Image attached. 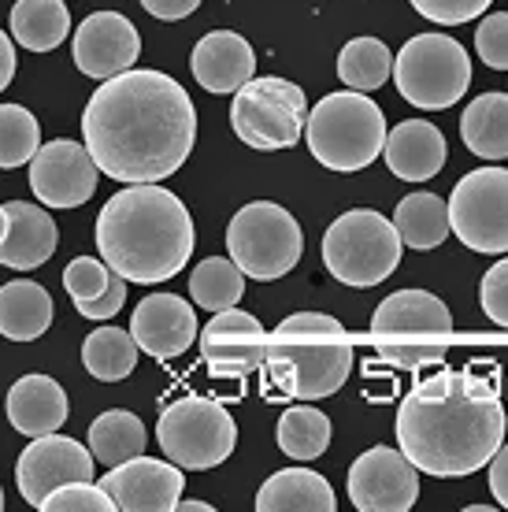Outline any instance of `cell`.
Returning a JSON list of instances; mask_svg holds the SVG:
<instances>
[{
  "label": "cell",
  "instance_id": "cell-1",
  "mask_svg": "<svg viewBox=\"0 0 508 512\" xmlns=\"http://www.w3.org/2000/svg\"><path fill=\"white\" fill-rule=\"evenodd\" d=\"M82 141L101 175L115 182H164L190 160L197 108L164 71H123L104 78L82 112Z\"/></svg>",
  "mask_w": 508,
  "mask_h": 512
},
{
  "label": "cell",
  "instance_id": "cell-2",
  "mask_svg": "<svg viewBox=\"0 0 508 512\" xmlns=\"http://www.w3.org/2000/svg\"><path fill=\"white\" fill-rule=\"evenodd\" d=\"M505 446V401L494 364L416 375L397 409V449L434 479H464Z\"/></svg>",
  "mask_w": 508,
  "mask_h": 512
},
{
  "label": "cell",
  "instance_id": "cell-3",
  "mask_svg": "<svg viewBox=\"0 0 508 512\" xmlns=\"http://www.w3.org/2000/svg\"><path fill=\"white\" fill-rule=\"evenodd\" d=\"M97 253L115 275L141 286L175 279L190 264L193 216L182 197L156 182L112 193L97 216Z\"/></svg>",
  "mask_w": 508,
  "mask_h": 512
},
{
  "label": "cell",
  "instance_id": "cell-4",
  "mask_svg": "<svg viewBox=\"0 0 508 512\" xmlns=\"http://www.w3.org/2000/svg\"><path fill=\"white\" fill-rule=\"evenodd\" d=\"M453 316L431 290H397L371 316V342L382 364L401 372H431L449 353Z\"/></svg>",
  "mask_w": 508,
  "mask_h": 512
},
{
  "label": "cell",
  "instance_id": "cell-5",
  "mask_svg": "<svg viewBox=\"0 0 508 512\" xmlns=\"http://www.w3.org/2000/svg\"><path fill=\"white\" fill-rule=\"evenodd\" d=\"M271 357H286L297 372V397L319 401L338 394L356 364V349L342 320L327 312H293L267 338Z\"/></svg>",
  "mask_w": 508,
  "mask_h": 512
},
{
  "label": "cell",
  "instance_id": "cell-6",
  "mask_svg": "<svg viewBox=\"0 0 508 512\" xmlns=\"http://www.w3.org/2000/svg\"><path fill=\"white\" fill-rule=\"evenodd\" d=\"M386 116L368 93H327L308 112L305 141L327 171H364L386 145Z\"/></svg>",
  "mask_w": 508,
  "mask_h": 512
},
{
  "label": "cell",
  "instance_id": "cell-7",
  "mask_svg": "<svg viewBox=\"0 0 508 512\" xmlns=\"http://www.w3.org/2000/svg\"><path fill=\"white\" fill-rule=\"evenodd\" d=\"M401 234L375 208H353L338 216L323 234V264L334 279L356 290L386 282L401 264Z\"/></svg>",
  "mask_w": 508,
  "mask_h": 512
},
{
  "label": "cell",
  "instance_id": "cell-8",
  "mask_svg": "<svg viewBox=\"0 0 508 512\" xmlns=\"http://www.w3.org/2000/svg\"><path fill=\"white\" fill-rule=\"evenodd\" d=\"M308 123V97L290 78L253 75L230 101V127L256 153L293 149Z\"/></svg>",
  "mask_w": 508,
  "mask_h": 512
},
{
  "label": "cell",
  "instance_id": "cell-9",
  "mask_svg": "<svg viewBox=\"0 0 508 512\" xmlns=\"http://www.w3.org/2000/svg\"><path fill=\"white\" fill-rule=\"evenodd\" d=\"M227 253L245 271V279L275 282L297 268V260L305 253V234L282 205L253 201L230 219Z\"/></svg>",
  "mask_w": 508,
  "mask_h": 512
},
{
  "label": "cell",
  "instance_id": "cell-10",
  "mask_svg": "<svg viewBox=\"0 0 508 512\" xmlns=\"http://www.w3.org/2000/svg\"><path fill=\"white\" fill-rule=\"evenodd\" d=\"M156 442L167 461L186 472H208L227 461L238 446V423L216 397L171 401L156 420Z\"/></svg>",
  "mask_w": 508,
  "mask_h": 512
},
{
  "label": "cell",
  "instance_id": "cell-11",
  "mask_svg": "<svg viewBox=\"0 0 508 512\" xmlns=\"http://www.w3.org/2000/svg\"><path fill=\"white\" fill-rule=\"evenodd\" d=\"M394 82L408 104L423 112H442L468 93L471 56L449 34H420L397 52Z\"/></svg>",
  "mask_w": 508,
  "mask_h": 512
},
{
  "label": "cell",
  "instance_id": "cell-12",
  "mask_svg": "<svg viewBox=\"0 0 508 512\" xmlns=\"http://www.w3.org/2000/svg\"><path fill=\"white\" fill-rule=\"evenodd\" d=\"M449 227L471 253H508V167H475L453 186Z\"/></svg>",
  "mask_w": 508,
  "mask_h": 512
},
{
  "label": "cell",
  "instance_id": "cell-13",
  "mask_svg": "<svg viewBox=\"0 0 508 512\" xmlns=\"http://www.w3.org/2000/svg\"><path fill=\"white\" fill-rule=\"evenodd\" d=\"M345 490L360 512H408L420 498V468L401 449L371 446L353 461Z\"/></svg>",
  "mask_w": 508,
  "mask_h": 512
},
{
  "label": "cell",
  "instance_id": "cell-14",
  "mask_svg": "<svg viewBox=\"0 0 508 512\" xmlns=\"http://www.w3.org/2000/svg\"><path fill=\"white\" fill-rule=\"evenodd\" d=\"M93 464H97L93 449L52 431V435L30 438V446L19 453L15 483H19V494H23L26 505L41 509L56 487L75 483V479H93Z\"/></svg>",
  "mask_w": 508,
  "mask_h": 512
},
{
  "label": "cell",
  "instance_id": "cell-15",
  "mask_svg": "<svg viewBox=\"0 0 508 512\" xmlns=\"http://www.w3.org/2000/svg\"><path fill=\"white\" fill-rule=\"evenodd\" d=\"M101 167L93 164L86 141H49L30 160V190L45 208H78L97 193Z\"/></svg>",
  "mask_w": 508,
  "mask_h": 512
},
{
  "label": "cell",
  "instance_id": "cell-16",
  "mask_svg": "<svg viewBox=\"0 0 508 512\" xmlns=\"http://www.w3.org/2000/svg\"><path fill=\"white\" fill-rule=\"evenodd\" d=\"M101 487L112 494L119 512H175L186 490V468L138 453L123 464H112Z\"/></svg>",
  "mask_w": 508,
  "mask_h": 512
},
{
  "label": "cell",
  "instance_id": "cell-17",
  "mask_svg": "<svg viewBox=\"0 0 508 512\" xmlns=\"http://www.w3.org/2000/svg\"><path fill=\"white\" fill-rule=\"evenodd\" d=\"M201 353L216 379H245L249 372H260L267 360L264 323L238 305L223 308L201 331Z\"/></svg>",
  "mask_w": 508,
  "mask_h": 512
},
{
  "label": "cell",
  "instance_id": "cell-18",
  "mask_svg": "<svg viewBox=\"0 0 508 512\" xmlns=\"http://www.w3.org/2000/svg\"><path fill=\"white\" fill-rule=\"evenodd\" d=\"M75 67L86 78H112L138 64V26L119 12H93L75 30Z\"/></svg>",
  "mask_w": 508,
  "mask_h": 512
},
{
  "label": "cell",
  "instance_id": "cell-19",
  "mask_svg": "<svg viewBox=\"0 0 508 512\" xmlns=\"http://www.w3.org/2000/svg\"><path fill=\"white\" fill-rule=\"evenodd\" d=\"M130 334L153 360H175L197 342V312L178 294H149L141 297L138 312L130 320Z\"/></svg>",
  "mask_w": 508,
  "mask_h": 512
},
{
  "label": "cell",
  "instance_id": "cell-20",
  "mask_svg": "<svg viewBox=\"0 0 508 512\" xmlns=\"http://www.w3.org/2000/svg\"><path fill=\"white\" fill-rule=\"evenodd\" d=\"M190 67L197 86H204L208 93H230L234 97L256 75V52L242 34H234V30H212V34H204L197 41Z\"/></svg>",
  "mask_w": 508,
  "mask_h": 512
},
{
  "label": "cell",
  "instance_id": "cell-21",
  "mask_svg": "<svg viewBox=\"0 0 508 512\" xmlns=\"http://www.w3.org/2000/svg\"><path fill=\"white\" fill-rule=\"evenodd\" d=\"M445 134L427 119H405L386 134L382 160L401 182H427L445 167Z\"/></svg>",
  "mask_w": 508,
  "mask_h": 512
},
{
  "label": "cell",
  "instance_id": "cell-22",
  "mask_svg": "<svg viewBox=\"0 0 508 512\" xmlns=\"http://www.w3.org/2000/svg\"><path fill=\"white\" fill-rule=\"evenodd\" d=\"M4 412H8V423H12L19 435L38 438L52 435L67 423V394L64 386L56 383L52 375H23L15 379L12 390H8V401H4Z\"/></svg>",
  "mask_w": 508,
  "mask_h": 512
},
{
  "label": "cell",
  "instance_id": "cell-23",
  "mask_svg": "<svg viewBox=\"0 0 508 512\" xmlns=\"http://www.w3.org/2000/svg\"><path fill=\"white\" fill-rule=\"evenodd\" d=\"M60 231L45 208L30 201H8V238L0 242V264L12 271L41 268L56 253Z\"/></svg>",
  "mask_w": 508,
  "mask_h": 512
},
{
  "label": "cell",
  "instance_id": "cell-24",
  "mask_svg": "<svg viewBox=\"0 0 508 512\" xmlns=\"http://www.w3.org/2000/svg\"><path fill=\"white\" fill-rule=\"evenodd\" d=\"M256 509L260 512H334L338 498H334L331 483L312 468H282L267 479L264 487L256 490Z\"/></svg>",
  "mask_w": 508,
  "mask_h": 512
},
{
  "label": "cell",
  "instance_id": "cell-25",
  "mask_svg": "<svg viewBox=\"0 0 508 512\" xmlns=\"http://www.w3.org/2000/svg\"><path fill=\"white\" fill-rule=\"evenodd\" d=\"M52 327V297L34 279L0 286V334L8 342H34Z\"/></svg>",
  "mask_w": 508,
  "mask_h": 512
},
{
  "label": "cell",
  "instance_id": "cell-26",
  "mask_svg": "<svg viewBox=\"0 0 508 512\" xmlns=\"http://www.w3.org/2000/svg\"><path fill=\"white\" fill-rule=\"evenodd\" d=\"M460 138L479 160H508V93H479L460 116Z\"/></svg>",
  "mask_w": 508,
  "mask_h": 512
},
{
  "label": "cell",
  "instance_id": "cell-27",
  "mask_svg": "<svg viewBox=\"0 0 508 512\" xmlns=\"http://www.w3.org/2000/svg\"><path fill=\"white\" fill-rule=\"evenodd\" d=\"M71 34V12L64 0H15L12 38L30 52H52Z\"/></svg>",
  "mask_w": 508,
  "mask_h": 512
},
{
  "label": "cell",
  "instance_id": "cell-28",
  "mask_svg": "<svg viewBox=\"0 0 508 512\" xmlns=\"http://www.w3.org/2000/svg\"><path fill=\"white\" fill-rule=\"evenodd\" d=\"M394 227L408 249H438L449 238V201L434 193H408L394 212Z\"/></svg>",
  "mask_w": 508,
  "mask_h": 512
},
{
  "label": "cell",
  "instance_id": "cell-29",
  "mask_svg": "<svg viewBox=\"0 0 508 512\" xmlns=\"http://www.w3.org/2000/svg\"><path fill=\"white\" fill-rule=\"evenodd\" d=\"M145 442H149L145 423L127 409H108L89 423V449H93L97 464H104V468L145 453Z\"/></svg>",
  "mask_w": 508,
  "mask_h": 512
},
{
  "label": "cell",
  "instance_id": "cell-30",
  "mask_svg": "<svg viewBox=\"0 0 508 512\" xmlns=\"http://www.w3.org/2000/svg\"><path fill=\"white\" fill-rule=\"evenodd\" d=\"M331 435V416L319 412L316 405H293V409L282 412L279 427H275L279 449L290 461H316V457H323L327 446H331Z\"/></svg>",
  "mask_w": 508,
  "mask_h": 512
},
{
  "label": "cell",
  "instance_id": "cell-31",
  "mask_svg": "<svg viewBox=\"0 0 508 512\" xmlns=\"http://www.w3.org/2000/svg\"><path fill=\"white\" fill-rule=\"evenodd\" d=\"M141 346L134 342V334L123 327H101L82 342V364L93 379L101 383H119L138 368Z\"/></svg>",
  "mask_w": 508,
  "mask_h": 512
},
{
  "label": "cell",
  "instance_id": "cell-32",
  "mask_svg": "<svg viewBox=\"0 0 508 512\" xmlns=\"http://www.w3.org/2000/svg\"><path fill=\"white\" fill-rule=\"evenodd\" d=\"M245 294V271L230 256H208L190 275V297L204 312L234 308Z\"/></svg>",
  "mask_w": 508,
  "mask_h": 512
},
{
  "label": "cell",
  "instance_id": "cell-33",
  "mask_svg": "<svg viewBox=\"0 0 508 512\" xmlns=\"http://www.w3.org/2000/svg\"><path fill=\"white\" fill-rule=\"evenodd\" d=\"M390 75H394V60L379 38H353L338 52V78L349 90L371 93L386 86Z\"/></svg>",
  "mask_w": 508,
  "mask_h": 512
},
{
  "label": "cell",
  "instance_id": "cell-34",
  "mask_svg": "<svg viewBox=\"0 0 508 512\" xmlns=\"http://www.w3.org/2000/svg\"><path fill=\"white\" fill-rule=\"evenodd\" d=\"M41 149V127L23 104H0V171L30 164Z\"/></svg>",
  "mask_w": 508,
  "mask_h": 512
},
{
  "label": "cell",
  "instance_id": "cell-35",
  "mask_svg": "<svg viewBox=\"0 0 508 512\" xmlns=\"http://www.w3.org/2000/svg\"><path fill=\"white\" fill-rule=\"evenodd\" d=\"M41 509L45 512H112L115 501L101 483H93V479H75V483H64V487L52 490Z\"/></svg>",
  "mask_w": 508,
  "mask_h": 512
},
{
  "label": "cell",
  "instance_id": "cell-36",
  "mask_svg": "<svg viewBox=\"0 0 508 512\" xmlns=\"http://www.w3.org/2000/svg\"><path fill=\"white\" fill-rule=\"evenodd\" d=\"M112 282V268L104 260H93V256H75L64 271V286L71 301H93L101 297Z\"/></svg>",
  "mask_w": 508,
  "mask_h": 512
},
{
  "label": "cell",
  "instance_id": "cell-37",
  "mask_svg": "<svg viewBox=\"0 0 508 512\" xmlns=\"http://www.w3.org/2000/svg\"><path fill=\"white\" fill-rule=\"evenodd\" d=\"M475 49L490 71H508V12L486 15L475 26Z\"/></svg>",
  "mask_w": 508,
  "mask_h": 512
},
{
  "label": "cell",
  "instance_id": "cell-38",
  "mask_svg": "<svg viewBox=\"0 0 508 512\" xmlns=\"http://www.w3.org/2000/svg\"><path fill=\"white\" fill-rule=\"evenodd\" d=\"M423 19H431L438 26H460L471 23L475 15H483L494 0H408Z\"/></svg>",
  "mask_w": 508,
  "mask_h": 512
},
{
  "label": "cell",
  "instance_id": "cell-39",
  "mask_svg": "<svg viewBox=\"0 0 508 512\" xmlns=\"http://www.w3.org/2000/svg\"><path fill=\"white\" fill-rule=\"evenodd\" d=\"M260 394H264V401H271V405L301 401V397H297V372H293L290 360L267 353V360L260 364Z\"/></svg>",
  "mask_w": 508,
  "mask_h": 512
},
{
  "label": "cell",
  "instance_id": "cell-40",
  "mask_svg": "<svg viewBox=\"0 0 508 512\" xmlns=\"http://www.w3.org/2000/svg\"><path fill=\"white\" fill-rule=\"evenodd\" d=\"M479 301H483V312L497 323V327H508V256L505 260H497L494 268L483 275Z\"/></svg>",
  "mask_w": 508,
  "mask_h": 512
},
{
  "label": "cell",
  "instance_id": "cell-41",
  "mask_svg": "<svg viewBox=\"0 0 508 512\" xmlns=\"http://www.w3.org/2000/svg\"><path fill=\"white\" fill-rule=\"evenodd\" d=\"M123 301H127V279L112 271L108 290L101 297H93V301H75V312L86 316V320H112L115 312H123Z\"/></svg>",
  "mask_w": 508,
  "mask_h": 512
},
{
  "label": "cell",
  "instance_id": "cell-42",
  "mask_svg": "<svg viewBox=\"0 0 508 512\" xmlns=\"http://www.w3.org/2000/svg\"><path fill=\"white\" fill-rule=\"evenodd\" d=\"M364 397H368L371 405H386V401H394L397 379L390 375V364H386V368H379V364H368V368H364Z\"/></svg>",
  "mask_w": 508,
  "mask_h": 512
},
{
  "label": "cell",
  "instance_id": "cell-43",
  "mask_svg": "<svg viewBox=\"0 0 508 512\" xmlns=\"http://www.w3.org/2000/svg\"><path fill=\"white\" fill-rule=\"evenodd\" d=\"M141 8L164 23H175V19H190L201 8V0H141Z\"/></svg>",
  "mask_w": 508,
  "mask_h": 512
},
{
  "label": "cell",
  "instance_id": "cell-44",
  "mask_svg": "<svg viewBox=\"0 0 508 512\" xmlns=\"http://www.w3.org/2000/svg\"><path fill=\"white\" fill-rule=\"evenodd\" d=\"M490 490H494V501L501 509H508V442L494 453L490 461Z\"/></svg>",
  "mask_w": 508,
  "mask_h": 512
},
{
  "label": "cell",
  "instance_id": "cell-45",
  "mask_svg": "<svg viewBox=\"0 0 508 512\" xmlns=\"http://www.w3.org/2000/svg\"><path fill=\"white\" fill-rule=\"evenodd\" d=\"M12 78H15V38H8L0 30V93L12 86Z\"/></svg>",
  "mask_w": 508,
  "mask_h": 512
},
{
  "label": "cell",
  "instance_id": "cell-46",
  "mask_svg": "<svg viewBox=\"0 0 508 512\" xmlns=\"http://www.w3.org/2000/svg\"><path fill=\"white\" fill-rule=\"evenodd\" d=\"M178 509H193V512H208V509H212V505H208V501H186V498H182V501H178Z\"/></svg>",
  "mask_w": 508,
  "mask_h": 512
},
{
  "label": "cell",
  "instance_id": "cell-47",
  "mask_svg": "<svg viewBox=\"0 0 508 512\" xmlns=\"http://www.w3.org/2000/svg\"><path fill=\"white\" fill-rule=\"evenodd\" d=\"M8 238V205H0V242Z\"/></svg>",
  "mask_w": 508,
  "mask_h": 512
},
{
  "label": "cell",
  "instance_id": "cell-48",
  "mask_svg": "<svg viewBox=\"0 0 508 512\" xmlns=\"http://www.w3.org/2000/svg\"><path fill=\"white\" fill-rule=\"evenodd\" d=\"M0 509H4V490H0Z\"/></svg>",
  "mask_w": 508,
  "mask_h": 512
}]
</instances>
